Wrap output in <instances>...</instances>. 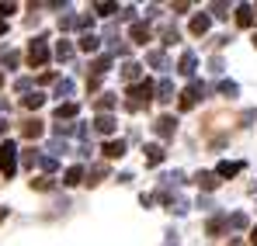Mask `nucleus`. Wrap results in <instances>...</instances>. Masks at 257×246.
<instances>
[{"instance_id": "3", "label": "nucleus", "mask_w": 257, "mask_h": 246, "mask_svg": "<svg viewBox=\"0 0 257 246\" xmlns=\"http://www.w3.org/2000/svg\"><path fill=\"white\" fill-rule=\"evenodd\" d=\"M45 59H49V49H45V42H32V49H28V63L32 66H45Z\"/></svg>"}, {"instance_id": "33", "label": "nucleus", "mask_w": 257, "mask_h": 246, "mask_svg": "<svg viewBox=\"0 0 257 246\" xmlns=\"http://www.w3.org/2000/svg\"><path fill=\"white\" fill-rule=\"evenodd\" d=\"M254 45H257V35H254Z\"/></svg>"}, {"instance_id": "28", "label": "nucleus", "mask_w": 257, "mask_h": 246, "mask_svg": "<svg viewBox=\"0 0 257 246\" xmlns=\"http://www.w3.org/2000/svg\"><path fill=\"white\" fill-rule=\"evenodd\" d=\"M11 11H14V7H11V4H7V7H4V4H0V14H11Z\"/></svg>"}, {"instance_id": "24", "label": "nucleus", "mask_w": 257, "mask_h": 246, "mask_svg": "<svg viewBox=\"0 0 257 246\" xmlns=\"http://www.w3.org/2000/svg\"><path fill=\"white\" fill-rule=\"evenodd\" d=\"M94 11H97V14H111V11H118V7H115V4H97Z\"/></svg>"}, {"instance_id": "30", "label": "nucleus", "mask_w": 257, "mask_h": 246, "mask_svg": "<svg viewBox=\"0 0 257 246\" xmlns=\"http://www.w3.org/2000/svg\"><path fill=\"white\" fill-rule=\"evenodd\" d=\"M250 243H254V246H257V229H254V236H250Z\"/></svg>"}, {"instance_id": "26", "label": "nucleus", "mask_w": 257, "mask_h": 246, "mask_svg": "<svg viewBox=\"0 0 257 246\" xmlns=\"http://www.w3.org/2000/svg\"><path fill=\"white\" fill-rule=\"evenodd\" d=\"M108 66H111L108 59H97V63H94V70H97V73H108Z\"/></svg>"}, {"instance_id": "23", "label": "nucleus", "mask_w": 257, "mask_h": 246, "mask_svg": "<svg viewBox=\"0 0 257 246\" xmlns=\"http://www.w3.org/2000/svg\"><path fill=\"white\" fill-rule=\"evenodd\" d=\"M229 225H233V229H247V215H233Z\"/></svg>"}, {"instance_id": "18", "label": "nucleus", "mask_w": 257, "mask_h": 246, "mask_svg": "<svg viewBox=\"0 0 257 246\" xmlns=\"http://www.w3.org/2000/svg\"><path fill=\"white\" fill-rule=\"evenodd\" d=\"M236 21H240V25H250V21H254V14H250V7H240V14H236Z\"/></svg>"}, {"instance_id": "17", "label": "nucleus", "mask_w": 257, "mask_h": 246, "mask_svg": "<svg viewBox=\"0 0 257 246\" xmlns=\"http://www.w3.org/2000/svg\"><path fill=\"white\" fill-rule=\"evenodd\" d=\"M56 56H59V59H70V56H73L70 42H59V45H56Z\"/></svg>"}, {"instance_id": "5", "label": "nucleus", "mask_w": 257, "mask_h": 246, "mask_svg": "<svg viewBox=\"0 0 257 246\" xmlns=\"http://www.w3.org/2000/svg\"><path fill=\"white\" fill-rule=\"evenodd\" d=\"M198 184H202L205 191H215V187H219V173H198Z\"/></svg>"}, {"instance_id": "7", "label": "nucleus", "mask_w": 257, "mask_h": 246, "mask_svg": "<svg viewBox=\"0 0 257 246\" xmlns=\"http://www.w3.org/2000/svg\"><path fill=\"white\" fill-rule=\"evenodd\" d=\"M160 160H164V149H160V146H146V163L157 166Z\"/></svg>"}, {"instance_id": "22", "label": "nucleus", "mask_w": 257, "mask_h": 246, "mask_svg": "<svg viewBox=\"0 0 257 246\" xmlns=\"http://www.w3.org/2000/svg\"><path fill=\"white\" fill-rule=\"evenodd\" d=\"M39 104H42V94H28L25 97V108H39Z\"/></svg>"}, {"instance_id": "25", "label": "nucleus", "mask_w": 257, "mask_h": 246, "mask_svg": "<svg viewBox=\"0 0 257 246\" xmlns=\"http://www.w3.org/2000/svg\"><path fill=\"white\" fill-rule=\"evenodd\" d=\"M146 59H150V63H153V66H164V52H150V56H146Z\"/></svg>"}, {"instance_id": "14", "label": "nucleus", "mask_w": 257, "mask_h": 246, "mask_svg": "<svg viewBox=\"0 0 257 246\" xmlns=\"http://www.w3.org/2000/svg\"><path fill=\"white\" fill-rule=\"evenodd\" d=\"M25 135L28 139H39L42 135V122H25Z\"/></svg>"}, {"instance_id": "10", "label": "nucleus", "mask_w": 257, "mask_h": 246, "mask_svg": "<svg viewBox=\"0 0 257 246\" xmlns=\"http://www.w3.org/2000/svg\"><path fill=\"white\" fill-rule=\"evenodd\" d=\"M191 32H195V35H205V32H209V18H205V14L195 18V21H191Z\"/></svg>"}, {"instance_id": "19", "label": "nucleus", "mask_w": 257, "mask_h": 246, "mask_svg": "<svg viewBox=\"0 0 257 246\" xmlns=\"http://www.w3.org/2000/svg\"><path fill=\"white\" fill-rule=\"evenodd\" d=\"M56 94H59V97H70V94H73V83H70V80H63L59 87H56Z\"/></svg>"}, {"instance_id": "4", "label": "nucleus", "mask_w": 257, "mask_h": 246, "mask_svg": "<svg viewBox=\"0 0 257 246\" xmlns=\"http://www.w3.org/2000/svg\"><path fill=\"white\" fill-rule=\"evenodd\" d=\"M104 156H108V160L125 156V142H122V139H118V142H104Z\"/></svg>"}, {"instance_id": "8", "label": "nucleus", "mask_w": 257, "mask_h": 246, "mask_svg": "<svg viewBox=\"0 0 257 246\" xmlns=\"http://www.w3.org/2000/svg\"><path fill=\"white\" fill-rule=\"evenodd\" d=\"M132 39H136V42H146V39H150V28H146L143 21H136V25H132Z\"/></svg>"}, {"instance_id": "16", "label": "nucleus", "mask_w": 257, "mask_h": 246, "mask_svg": "<svg viewBox=\"0 0 257 246\" xmlns=\"http://www.w3.org/2000/svg\"><path fill=\"white\" fill-rule=\"evenodd\" d=\"M80 49H84V52H94V49H97V35H84V39H80Z\"/></svg>"}, {"instance_id": "31", "label": "nucleus", "mask_w": 257, "mask_h": 246, "mask_svg": "<svg viewBox=\"0 0 257 246\" xmlns=\"http://www.w3.org/2000/svg\"><path fill=\"white\" fill-rule=\"evenodd\" d=\"M4 32H7V25H4V21H0V35H4Z\"/></svg>"}, {"instance_id": "32", "label": "nucleus", "mask_w": 257, "mask_h": 246, "mask_svg": "<svg viewBox=\"0 0 257 246\" xmlns=\"http://www.w3.org/2000/svg\"><path fill=\"white\" fill-rule=\"evenodd\" d=\"M4 215H7V211H4V208H0V218H4Z\"/></svg>"}, {"instance_id": "21", "label": "nucleus", "mask_w": 257, "mask_h": 246, "mask_svg": "<svg viewBox=\"0 0 257 246\" xmlns=\"http://www.w3.org/2000/svg\"><path fill=\"white\" fill-rule=\"evenodd\" d=\"M122 73H125V80H136V77H139V66H136V63H125Z\"/></svg>"}, {"instance_id": "27", "label": "nucleus", "mask_w": 257, "mask_h": 246, "mask_svg": "<svg viewBox=\"0 0 257 246\" xmlns=\"http://www.w3.org/2000/svg\"><path fill=\"white\" fill-rule=\"evenodd\" d=\"M219 90H222V94H229V97H233V94H236V83H219Z\"/></svg>"}, {"instance_id": "2", "label": "nucleus", "mask_w": 257, "mask_h": 246, "mask_svg": "<svg viewBox=\"0 0 257 246\" xmlns=\"http://www.w3.org/2000/svg\"><path fill=\"white\" fill-rule=\"evenodd\" d=\"M128 97H132V108H139L143 101H150L153 97V83H136V87H128Z\"/></svg>"}, {"instance_id": "29", "label": "nucleus", "mask_w": 257, "mask_h": 246, "mask_svg": "<svg viewBox=\"0 0 257 246\" xmlns=\"http://www.w3.org/2000/svg\"><path fill=\"white\" fill-rule=\"evenodd\" d=\"M4 132H7V122H4V118H0V135H4Z\"/></svg>"}, {"instance_id": "15", "label": "nucleus", "mask_w": 257, "mask_h": 246, "mask_svg": "<svg viewBox=\"0 0 257 246\" xmlns=\"http://www.w3.org/2000/svg\"><path fill=\"white\" fill-rule=\"evenodd\" d=\"M215 173H219V177H233V173H240V163H219Z\"/></svg>"}, {"instance_id": "20", "label": "nucleus", "mask_w": 257, "mask_h": 246, "mask_svg": "<svg viewBox=\"0 0 257 246\" xmlns=\"http://www.w3.org/2000/svg\"><path fill=\"white\" fill-rule=\"evenodd\" d=\"M171 94H174L171 80H164V83H160V101H171Z\"/></svg>"}, {"instance_id": "12", "label": "nucleus", "mask_w": 257, "mask_h": 246, "mask_svg": "<svg viewBox=\"0 0 257 246\" xmlns=\"http://www.w3.org/2000/svg\"><path fill=\"white\" fill-rule=\"evenodd\" d=\"M80 180H84V170H80V166H70V170H66V180H63V184H80Z\"/></svg>"}, {"instance_id": "13", "label": "nucleus", "mask_w": 257, "mask_h": 246, "mask_svg": "<svg viewBox=\"0 0 257 246\" xmlns=\"http://www.w3.org/2000/svg\"><path fill=\"white\" fill-rule=\"evenodd\" d=\"M111 128H115V118H111V115H101V118H97V132H104V135H108Z\"/></svg>"}, {"instance_id": "1", "label": "nucleus", "mask_w": 257, "mask_h": 246, "mask_svg": "<svg viewBox=\"0 0 257 246\" xmlns=\"http://www.w3.org/2000/svg\"><path fill=\"white\" fill-rule=\"evenodd\" d=\"M14 153H18V149H14L11 142H4V146H0V173H7V177H11V173H14V166H18Z\"/></svg>"}, {"instance_id": "9", "label": "nucleus", "mask_w": 257, "mask_h": 246, "mask_svg": "<svg viewBox=\"0 0 257 246\" xmlns=\"http://www.w3.org/2000/svg\"><path fill=\"white\" fill-rule=\"evenodd\" d=\"M174 118H160V122H157V132H160V135H164V139H167V135H174Z\"/></svg>"}, {"instance_id": "11", "label": "nucleus", "mask_w": 257, "mask_h": 246, "mask_svg": "<svg viewBox=\"0 0 257 246\" xmlns=\"http://www.w3.org/2000/svg\"><path fill=\"white\" fill-rule=\"evenodd\" d=\"M73 115H77V104H59V108H56V118H59V122H63V118H73Z\"/></svg>"}, {"instance_id": "6", "label": "nucleus", "mask_w": 257, "mask_h": 246, "mask_svg": "<svg viewBox=\"0 0 257 246\" xmlns=\"http://www.w3.org/2000/svg\"><path fill=\"white\" fill-rule=\"evenodd\" d=\"M181 73H184V77L195 73V52H184V56H181Z\"/></svg>"}]
</instances>
